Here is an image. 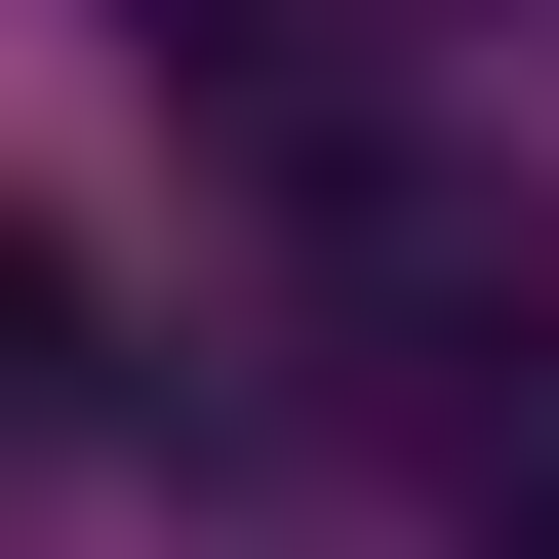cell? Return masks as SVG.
<instances>
[{
	"instance_id": "cell-2",
	"label": "cell",
	"mask_w": 559,
	"mask_h": 559,
	"mask_svg": "<svg viewBox=\"0 0 559 559\" xmlns=\"http://www.w3.org/2000/svg\"><path fill=\"white\" fill-rule=\"evenodd\" d=\"M479 559H559V520H479Z\"/></svg>"
},
{
	"instance_id": "cell-1",
	"label": "cell",
	"mask_w": 559,
	"mask_h": 559,
	"mask_svg": "<svg viewBox=\"0 0 559 559\" xmlns=\"http://www.w3.org/2000/svg\"><path fill=\"white\" fill-rule=\"evenodd\" d=\"M0 400H81V240H40V200H0Z\"/></svg>"
}]
</instances>
